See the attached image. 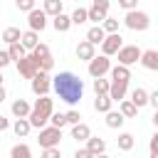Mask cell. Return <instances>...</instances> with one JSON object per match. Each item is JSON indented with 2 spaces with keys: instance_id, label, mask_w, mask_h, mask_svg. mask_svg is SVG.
I'll use <instances>...</instances> for the list:
<instances>
[{
  "instance_id": "6da1fadb",
  "label": "cell",
  "mask_w": 158,
  "mask_h": 158,
  "mask_svg": "<svg viewBox=\"0 0 158 158\" xmlns=\"http://www.w3.org/2000/svg\"><path fill=\"white\" fill-rule=\"evenodd\" d=\"M52 89L64 104L74 106L84 94V81L74 72H59L57 77H52Z\"/></svg>"
},
{
  "instance_id": "7a4b0ae2",
  "label": "cell",
  "mask_w": 158,
  "mask_h": 158,
  "mask_svg": "<svg viewBox=\"0 0 158 158\" xmlns=\"http://www.w3.org/2000/svg\"><path fill=\"white\" fill-rule=\"evenodd\" d=\"M52 111H54V101L44 94V96H40L37 101H35V106H32V111H30V123H32V128H42V126H47L49 123V116H52Z\"/></svg>"
},
{
  "instance_id": "3957f363",
  "label": "cell",
  "mask_w": 158,
  "mask_h": 158,
  "mask_svg": "<svg viewBox=\"0 0 158 158\" xmlns=\"http://www.w3.org/2000/svg\"><path fill=\"white\" fill-rule=\"evenodd\" d=\"M123 25H126L128 30H133V32H143V30H148L151 17H148V12H143V10H138V7H133V10H126Z\"/></svg>"
},
{
  "instance_id": "277c9868",
  "label": "cell",
  "mask_w": 158,
  "mask_h": 158,
  "mask_svg": "<svg viewBox=\"0 0 158 158\" xmlns=\"http://www.w3.org/2000/svg\"><path fill=\"white\" fill-rule=\"evenodd\" d=\"M59 138H62V128L49 123V126H42V128H40L37 143H40L42 148H47V146H59Z\"/></svg>"
},
{
  "instance_id": "5b68a950",
  "label": "cell",
  "mask_w": 158,
  "mask_h": 158,
  "mask_svg": "<svg viewBox=\"0 0 158 158\" xmlns=\"http://www.w3.org/2000/svg\"><path fill=\"white\" fill-rule=\"evenodd\" d=\"M15 64H17V74H20L22 79H32V77L40 72V64H37L35 54H25V57H22V59H17Z\"/></svg>"
},
{
  "instance_id": "8992f818",
  "label": "cell",
  "mask_w": 158,
  "mask_h": 158,
  "mask_svg": "<svg viewBox=\"0 0 158 158\" xmlns=\"http://www.w3.org/2000/svg\"><path fill=\"white\" fill-rule=\"evenodd\" d=\"M109 72H111V62H109L106 54H99V57H91V59H89V77H91V79L104 77V74H109Z\"/></svg>"
},
{
  "instance_id": "52a82bcc",
  "label": "cell",
  "mask_w": 158,
  "mask_h": 158,
  "mask_svg": "<svg viewBox=\"0 0 158 158\" xmlns=\"http://www.w3.org/2000/svg\"><path fill=\"white\" fill-rule=\"evenodd\" d=\"M30 84H32V91H35L37 96H44V94L52 89V77H49V72L40 69V72L30 79Z\"/></svg>"
},
{
  "instance_id": "ba28073f",
  "label": "cell",
  "mask_w": 158,
  "mask_h": 158,
  "mask_svg": "<svg viewBox=\"0 0 158 158\" xmlns=\"http://www.w3.org/2000/svg\"><path fill=\"white\" fill-rule=\"evenodd\" d=\"M121 47H123V37H121L118 32H106V37H104V42H101V54L114 57Z\"/></svg>"
},
{
  "instance_id": "9c48e42d",
  "label": "cell",
  "mask_w": 158,
  "mask_h": 158,
  "mask_svg": "<svg viewBox=\"0 0 158 158\" xmlns=\"http://www.w3.org/2000/svg\"><path fill=\"white\" fill-rule=\"evenodd\" d=\"M116 57H118V64L131 67V64H136V62L141 59V49H138L136 44H123V47L116 52Z\"/></svg>"
},
{
  "instance_id": "30bf717a",
  "label": "cell",
  "mask_w": 158,
  "mask_h": 158,
  "mask_svg": "<svg viewBox=\"0 0 158 158\" xmlns=\"http://www.w3.org/2000/svg\"><path fill=\"white\" fill-rule=\"evenodd\" d=\"M32 54H35V59H37L40 69H44V72H52V67H54V59H52V54H49V47H47V44H37V47L32 49Z\"/></svg>"
},
{
  "instance_id": "8fae6325",
  "label": "cell",
  "mask_w": 158,
  "mask_h": 158,
  "mask_svg": "<svg viewBox=\"0 0 158 158\" xmlns=\"http://www.w3.org/2000/svg\"><path fill=\"white\" fill-rule=\"evenodd\" d=\"M27 25H30V30H37V32H42V30L47 27V12H44V7H42V10L32 7V10L27 12Z\"/></svg>"
},
{
  "instance_id": "7c38bea8",
  "label": "cell",
  "mask_w": 158,
  "mask_h": 158,
  "mask_svg": "<svg viewBox=\"0 0 158 158\" xmlns=\"http://www.w3.org/2000/svg\"><path fill=\"white\" fill-rule=\"evenodd\" d=\"M109 15V0H94L89 7V20L91 22H104V17Z\"/></svg>"
},
{
  "instance_id": "4fadbf2b",
  "label": "cell",
  "mask_w": 158,
  "mask_h": 158,
  "mask_svg": "<svg viewBox=\"0 0 158 158\" xmlns=\"http://www.w3.org/2000/svg\"><path fill=\"white\" fill-rule=\"evenodd\" d=\"M91 57H96V44H94V42H89V40H81V42L77 44V59L89 62Z\"/></svg>"
},
{
  "instance_id": "5bb4252c",
  "label": "cell",
  "mask_w": 158,
  "mask_h": 158,
  "mask_svg": "<svg viewBox=\"0 0 158 158\" xmlns=\"http://www.w3.org/2000/svg\"><path fill=\"white\" fill-rule=\"evenodd\" d=\"M138 62H141L146 69H151V72H158V49H143Z\"/></svg>"
},
{
  "instance_id": "9a60e30c",
  "label": "cell",
  "mask_w": 158,
  "mask_h": 158,
  "mask_svg": "<svg viewBox=\"0 0 158 158\" xmlns=\"http://www.w3.org/2000/svg\"><path fill=\"white\" fill-rule=\"evenodd\" d=\"M91 136V128L86 126V123H72V138L74 141H79V143H86V138Z\"/></svg>"
},
{
  "instance_id": "2e32d148",
  "label": "cell",
  "mask_w": 158,
  "mask_h": 158,
  "mask_svg": "<svg viewBox=\"0 0 158 158\" xmlns=\"http://www.w3.org/2000/svg\"><path fill=\"white\" fill-rule=\"evenodd\" d=\"M30 128H32V123H30V118H27V116L15 118V123H12V131H15V136H17V138H25V136L30 133Z\"/></svg>"
},
{
  "instance_id": "e0dca14e",
  "label": "cell",
  "mask_w": 158,
  "mask_h": 158,
  "mask_svg": "<svg viewBox=\"0 0 158 158\" xmlns=\"http://www.w3.org/2000/svg\"><path fill=\"white\" fill-rule=\"evenodd\" d=\"M72 25H74V22H72V15H64V12L54 15V20H52V27H54L57 32H67Z\"/></svg>"
},
{
  "instance_id": "ac0fdd59",
  "label": "cell",
  "mask_w": 158,
  "mask_h": 158,
  "mask_svg": "<svg viewBox=\"0 0 158 158\" xmlns=\"http://www.w3.org/2000/svg\"><path fill=\"white\" fill-rule=\"evenodd\" d=\"M10 111H12V116H15V118H20V116H30L32 106H30L25 99H15V101H12V106H10Z\"/></svg>"
},
{
  "instance_id": "d6986e66",
  "label": "cell",
  "mask_w": 158,
  "mask_h": 158,
  "mask_svg": "<svg viewBox=\"0 0 158 158\" xmlns=\"http://www.w3.org/2000/svg\"><path fill=\"white\" fill-rule=\"evenodd\" d=\"M86 148H89L94 156H101V153H106V141L99 138V136H89V138H86Z\"/></svg>"
},
{
  "instance_id": "ffe728a7",
  "label": "cell",
  "mask_w": 158,
  "mask_h": 158,
  "mask_svg": "<svg viewBox=\"0 0 158 158\" xmlns=\"http://www.w3.org/2000/svg\"><path fill=\"white\" fill-rule=\"evenodd\" d=\"M111 79H114V81H126V84H128L131 69H128L126 64H116V67H111Z\"/></svg>"
},
{
  "instance_id": "44dd1931",
  "label": "cell",
  "mask_w": 158,
  "mask_h": 158,
  "mask_svg": "<svg viewBox=\"0 0 158 158\" xmlns=\"http://www.w3.org/2000/svg\"><path fill=\"white\" fill-rule=\"evenodd\" d=\"M126 81H114L111 79V89H109V96L114 99V101H121V99H126Z\"/></svg>"
},
{
  "instance_id": "7402d4cb",
  "label": "cell",
  "mask_w": 158,
  "mask_h": 158,
  "mask_svg": "<svg viewBox=\"0 0 158 158\" xmlns=\"http://www.w3.org/2000/svg\"><path fill=\"white\" fill-rule=\"evenodd\" d=\"M111 106H114V99H111L109 94H96V99H94V109H96L99 114H106Z\"/></svg>"
},
{
  "instance_id": "603a6c76",
  "label": "cell",
  "mask_w": 158,
  "mask_h": 158,
  "mask_svg": "<svg viewBox=\"0 0 158 158\" xmlns=\"http://www.w3.org/2000/svg\"><path fill=\"white\" fill-rule=\"evenodd\" d=\"M104 116H106V126H109V128H121L123 121H126V116H123L121 111H111V109H109Z\"/></svg>"
},
{
  "instance_id": "cb8c5ba5",
  "label": "cell",
  "mask_w": 158,
  "mask_h": 158,
  "mask_svg": "<svg viewBox=\"0 0 158 158\" xmlns=\"http://www.w3.org/2000/svg\"><path fill=\"white\" fill-rule=\"evenodd\" d=\"M104 37H106V30H104L101 25H94V27H89V32H86V40L94 42V44H101Z\"/></svg>"
},
{
  "instance_id": "d4e9b609",
  "label": "cell",
  "mask_w": 158,
  "mask_h": 158,
  "mask_svg": "<svg viewBox=\"0 0 158 158\" xmlns=\"http://www.w3.org/2000/svg\"><path fill=\"white\" fill-rule=\"evenodd\" d=\"M118 111H121L126 118H133V116L138 114V106H136L131 99H121V101H118Z\"/></svg>"
},
{
  "instance_id": "484cf974",
  "label": "cell",
  "mask_w": 158,
  "mask_h": 158,
  "mask_svg": "<svg viewBox=\"0 0 158 158\" xmlns=\"http://www.w3.org/2000/svg\"><path fill=\"white\" fill-rule=\"evenodd\" d=\"M116 143H118V151H123V153H128V151L136 146V141H133V133H118Z\"/></svg>"
},
{
  "instance_id": "4316f807",
  "label": "cell",
  "mask_w": 158,
  "mask_h": 158,
  "mask_svg": "<svg viewBox=\"0 0 158 158\" xmlns=\"http://www.w3.org/2000/svg\"><path fill=\"white\" fill-rule=\"evenodd\" d=\"M27 49H35L37 44H40V37H37V30H27V32H22V40H20Z\"/></svg>"
},
{
  "instance_id": "83f0119b",
  "label": "cell",
  "mask_w": 158,
  "mask_h": 158,
  "mask_svg": "<svg viewBox=\"0 0 158 158\" xmlns=\"http://www.w3.org/2000/svg\"><path fill=\"white\" fill-rule=\"evenodd\" d=\"M131 101H133L138 109H141V106H146V104H148V91H146V89H141V86H136V89L131 91Z\"/></svg>"
},
{
  "instance_id": "f1b7e54d",
  "label": "cell",
  "mask_w": 158,
  "mask_h": 158,
  "mask_svg": "<svg viewBox=\"0 0 158 158\" xmlns=\"http://www.w3.org/2000/svg\"><path fill=\"white\" fill-rule=\"evenodd\" d=\"M7 52H10V57H12V62H17V59H22V57L27 54V47H25L22 42H12V44L7 47Z\"/></svg>"
},
{
  "instance_id": "f546056e",
  "label": "cell",
  "mask_w": 158,
  "mask_h": 158,
  "mask_svg": "<svg viewBox=\"0 0 158 158\" xmlns=\"http://www.w3.org/2000/svg\"><path fill=\"white\" fill-rule=\"evenodd\" d=\"M42 7H44V12H47V15H52V17H54V15H59V12H62V7H64V5H62V0H44V5H42Z\"/></svg>"
},
{
  "instance_id": "4dcf8cb0",
  "label": "cell",
  "mask_w": 158,
  "mask_h": 158,
  "mask_svg": "<svg viewBox=\"0 0 158 158\" xmlns=\"http://www.w3.org/2000/svg\"><path fill=\"white\" fill-rule=\"evenodd\" d=\"M2 40H5L7 44H12V42H20V40H22V32H20L17 27H7V30L2 32Z\"/></svg>"
},
{
  "instance_id": "1f68e13d",
  "label": "cell",
  "mask_w": 158,
  "mask_h": 158,
  "mask_svg": "<svg viewBox=\"0 0 158 158\" xmlns=\"http://www.w3.org/2000/svg\"><path fill=\"white\" fill-rule=\"evenodd\" d=\"M10 156H12V158H30V156H32V151H30V146H25V143H17V146H12Z\"/></svg>"
},
{
  "instance_id": "d6a6232c",
  "label": "cell",
  "mask_w": 158,
  "mask_h": 158,
  "mask_svg": "<svg viewBox=\"0 0 158 158\" xmlns=\"http://www.w3.org/2000/svg\"><path fill=\"white\" fill-rule=\"evenodd\" d=\"M72 22H74V25H84V22H89V10L77 7V10L72 12Z\"/></svg>"
},
{
  "instance_id": "836d02e7",
  "label": "cell",
  "mask_w": 158,
  "mask_h": 158,
  "mask_svg": "<svg viewBox=\"0 0 158 158\" xmlns=\"http://www.w3.org/2000/svg\"><path fill=\"white\" fill-rule=\"evenodd\" d=\"M109 89H111V81L109 79H104V77H96L94 79V91L96 94H109Z\"/></svg>"
},
{
  "instance_id": "e575fe53",
  "label": "cell",
  "mask_w": 158,
  "mask_h": 158,
  "mask_svg": "<svg viewBox=\"0 0 158 158\" xmlns=\"http://www.w3.org/2000/svg\"><path fill=\"white\" fill-rule=\"evenodd\" d=\"M101 27H104L106 32H118V20L106 15V17H104V22H101Z\"/></svg>"
},
{
  "instance_id": "d590c367",
  "label": "cell",
  "mask_w": 158,
  "mask_h": 158,
  "mask_svg": "<svg viewBox=\"0 0 158 158\" xmlns=\"http://www.w3.org/2000/svg\"><path fill=\"white\" fill-rule=\"evenodd\" d=\"M49 123L52 126H67V114H59V111H52V116H49Z\"/></svg>"
},
{
  "instance_id": "8d00e7d4",
  "label": "cell",
  "mask_w": 158,
  "mask_h": 158,
  "mask_svg": "<svg viewBox=\"0 0 158 158\" xmlns=\"http://www.w3.org/2000/svg\"><path fill=\"white\" fill-rule=\"evenodd\" d=\"M42 156L44 158H62V151L57 146H47V148H42Z\"/></svg>"
},
{
  "instance_id": "74e56055",
  "label": "cell",
  "mask_w": 158,
  "mask_h": 158,
  "mask_svg": "<svg viewBox=\"0 0 158 158\" xmlns=\"http://www.w3.org/2000/svg\"><path fill=\"white\" fill-rule=\"evenodd\" d=\"M15 7H17L20 12H30V10L35 7V0H15Z\"/></svg>"
},
{
  "instance_id": "f35d334b",
  "label": "cell",
  "mask_w": 158,
  "mask_h": 158,
  "mask_svg": "<svg viewBox=\"0 0 158 158\" xmlns=\"http://www.w3.org/2000/svg\"><path fill=\"white\" fill-rule=\"evenodd\" d=\"M148 153H151V158H158V131L151 136V143H148Z\"/></svg>"
},
{
  "instance_id": "ab89813d",
  "label": "cell",
  "mask_w": 158,
  "mask_h": 158,
  "mask_svg": "<svg viewBox=\"0 0 158 158\" xmlns=\"http://www.w3.org/2000/svg\"><path fill=\"white\" fill-rule=\"evenodd\" d=\"M79 121H81V114H79L77 109H69V111H67V123L72 126V123H79Z\"/></svg>"
},
{
  "instance_id": "60d3db41",
  "label": "cell",
  "mask_w": 158,
  "mask_h": 158,
  "mask_svg": "<svg viewBox=\"0 0 158 158\" xmlns=\"http://www.w3.org/2000/svg\"><path fill=\"white\" fill-rule=\"evenodd\" d=\"M10 62H12V57H10V52H7V49H5V52H0V69H2V67H7Z\"/></svg>"
},
{
  "instance_id": "b9f144b4",
  "label": "cell",
  "mask_w": 158,
  "mask_h": 158,
  "mask_svg": "<svg viewBox=\"0 0 158 158\" xmlns=\"http://www.w3.org/2000/svg\"><path fill=\"white\" fill-rule=\"evenodd\" d=\"M118 5L123 10H133V7H138V0H118Z\"/></svg>"
},
{
  "instance_id": "7bdbcfd3",
  "label": "cell",
  "mask_w": 158,
  "mask_h": 158,
  "mask_svg": "<svg viewBox=\"0 0 158 158\" xmlns=\"http://www.w3.org/2000/svg\"><path fill=\"white\" fill-rule=\"evenodd\" d=\"M94 153L89 151V148H77V153H74V158H91Z\"/></svg>"
},
{
  "instance_id": "ee69618b",
  "label": "cell",
  "mask_w": 158,
  "mask_h": 158,
  "mask_svg": "<svg viewBox=\"0 0 158 158\" xmlns=\"http://www.w3.org/2000/svg\"><path fill=\"white\" fill-rule=\"evenodd\" d=\"M148 104H151V106H153V109H158V89H156V91H151V94H148Z\"/></svg>"
},
{
  "instance_id": "f6af8a7d",
  "label": "cell",
  "mask_w": 158,
  "mask_h": 158,
  "mask_svg": "<svg viewBox=\"0 0 158 158\" xmlns=\"http://www.w3.org/2000/svg\"><path fill=\"white\" fill-rule=\"evenodd\" d=\"M7 128H10V121L5 116H0V131H7Z\"/></svg>"
},
{
  "instance_id": "bcb514c9",
  "label": "cell",
  "mask_w": 158,
  "mask_h": 158,
  "mask_svg": "<svg viewBox=\"0 0 158 158\" xmlns=\"http://www.w3.org/2000/svg\"><path fill=\"white\" fill-rule=\"evenodd\" d=\"M5 101V89H2V84H0V104Z\"/></svg>"
},
{
  "instance_id": "7dc6e473",
  "label": "cell",
  "mask_w": 158,
  "mask_h": 158,
  "mask_svg": "<svg viewBox=\"0 0 158 158\" xmlns=\"http://www.w3.org/2000/svg\"><path fill=\"white\" fill-rule=\"evenodd\" d=\"M153 123H156V128H158V109H156V114H153Z\"/></svg>"
},
{
  "instance_id": "c3c4849f",
  "label": "cell",
  "mask_w": 158,
  "mask_h": 158,
  "mask_svg": "<svg viewBox=\"0 0 158 158\" xmlns=\"http://www.w3.org/2000/svg\"><path fill=\"white\" fill-rule=\"evenodd\" d=\"M0 84H2V74H0Z\"/></svg>"
}]
</instances>
